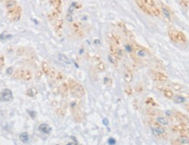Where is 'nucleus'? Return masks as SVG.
I'll use <instances>...</instances> for the list:
<instances>
[{"label": "nucleus", "mask_w": 189, "mask_h": 145, "mask_svg": "<svg viewBox=\"0 0 189 145\" xmlns=\"http://www.w3.org/2000/svg\"><path fill=\"white\" fill-rule=\"evenodd\" d=\"M131 46L133 48V52L135 56V62L137 63H141L144 65L151 64L156 68H161L162 67V63L160 61V60L156 58L153 53L147 49L146 47L143 46L142 45L137 43L135 40H132Z\"/></svg>", "instance_id": "nucleus-1"}, {"label": "nucleus", "mask_w": 189, "mask_h": 145, "mask_svg": "<svg viewBox=\"0 0 189 145\" xmlns=\"http://www.w3.org/2000/svg\"><path fill=\"white\" fill-rule=\"evenodd\" d=\"M167 34H168V38L170 39L172 42L180 45V46L188 45V39L182 31L178 30V29L171 28L168 30Z\"/></svg>", "instance_id": "nucleus-2"}, {"label": "nucleus", "mask_w": 189, "mask_h": 145, "mask_svg": "<svg viewBox=\"0 0 189 145\" xmlns=\"http://www.w3.org/2000/svg\"><path fill=\"white\" fill-rule=\"evenodd\" d=\"M150 126L151 132L155 137L160 140H166L168 138V131L165 126H162L161 124L158 123L155 120L150 118Z\"/></svg>", "instance_id": "nucleus-3"}, {"label": "nucleus", "mask_w": 189, "mask_h": 145, "mask_svg": "<svg viewBox=\"0 0 189 145\" xmlns=\"http://www.w3.org/2000/svg\"><path fill=\"white\" fill-rule=\"evenodd\" d=\"M68 84L69 90L73 95H75V97H79V98L85 95V89L81 84H80L79 82L75 81L73 79H69L68 81Z\"/></svg>", "instance_id": "nucleus-4"}, {"label": "nucleus", "mask_w": 189, "mask_h": 145, "mask_svg": "<svg viewBox=\"0 0 189 145\" xmlns=\"http://www.w3.org/2000/svg\"><path fill=\"white\" fill-rule=\"evenodd\" d=\"M150 76L154 81L158 83H166L169 80V77L165 72L156 69H152L150 71Z\"/></svg>", "instance_id": "nucleus-5"}, {"label": "nucleus", "mask_w": 189, "mask_h": 145, "mask_svg": "<svg viewBox=\"0 0 189 145\" xmlns=\"http://www.w3.org/2000/svg\"><path fill=\"white\" fill-rule=\"evenodd\" d=\"M160 9L161 12V16H163V18L168 21V22H172L174 19V14L172 11V9L167 6L166 5H165L164 3L160 2Z\"/></svg>", "instance_id": "nucleus-6"}, {"label": "nucleus", "mask_w": 189, "mask_h": 145, "mask_svg": "<svg viewBox=\"0 0 189 145\" xmlns=\"http://www.w3.org/2000/svg\"><path fill=\"white\" fill-rule=\"evenodd\" d=\"M156 88L158 90H160L163 94V95L166 98H167L169 100H173V98L174 96V92L169 88L168 85H166L165 83H158L156 85Z\"/></svg>", "instance_id": "nucleus-7"}, {"label": "nucleus", "mask_w": 189, "mask_h": 145, "mask_svg": "<svg viewBox=\"0 0 189 145\" xmlns=\"http://www.w3.org/2000/svg\"><path fill=\"white\" fill-rule=\"evenodd\" d=\"M173 122H177L178 123L189 126V117L182 112L178 110L173 111Z\"/></svg>", "instance_id": "nucleus-8"}, {"label": "nucleus", "mask_w": 189, "mask_h": 145, "mask_svg": "<svg viewBox=\"0 0 189 145\" xmlns=\"http://www.w3.org/2000/svg\"><path fill=\"white\" fill-rule=\"evenodd\" d=\"M171 145H189L188 135H177L171 140Z\"/></svg>", "instance_id": "nucleus-9"}, {"label": "nucleus", "mask_w": 189, "mask_h": 145, "mask_svg": "<svg viewBox=\"0 0 189 145\" xmlns=\"http://www.w3.org/2000/svg\"><path fill=\"white\" fill-rule=\"evenodd\" d=\"M71 30L74 33V34L77 37H83L84 36V32L82 29V25L79 22H73L71 24Z\"/></svg>", "instance_id": "nucleus-10"}, {"label": "nucleus", "mask_w": 189, "mask_h": 145, "mask_svg": "<svg viewBox=\"0 0 189 145\" xmlns=\"http://www.w3.org/2000/svg\"><path fill=\"white\" fill-rule=\"evenodd\" d=\"M7 15H8V18L12 21L18 20L21 16V8L19 6H17L16 8L11 11H7Z\"/></svg>", "instance_id": "nucleus-11"}, {"label": "nucleus", "mask_w": 189, "mask_h": 145, "mask_svg": "<svg viewBox=\"0 0 189 145\" xmlns=\"http://www.w3.org/2000/svg\"><path fill=\"white\" fill-rule=\"evenodd\" d=\"M12 92L10 89H4L0 92V101H9L12 99Z\"/></svg>", "instance_id": "nucleus-12"}, {"label": "nucleus", "mask_w": 189, "mask_h": 145, "mask_svg": "<svg viewBox=\"0 0 189 145\" xmlns=\"http://www.w3.org/2000/svg\"><path fill=\"white\" fill-rule=\"evenodd\" d=\"M71 109H72V112H73V114H74V117L76 121L78 122H81V119H82V115H81V112L79 108V107L76 105V103H73L72 106H71Z\"/></svg>", "instance_id": "nucleus-13"}, {"label": "nucleus", "mask_w": 189, "mask_h": 145, "mask_svg": "<svg viewBox=\"0 0 189 145\" xmlns=\"http://www.w3.org/2000/svg\"><path fill=\"white\" fill-rule=\"evenodd\" d=\"M123 78L127 83H130L133 79V72L129 67H125L123 69Z\"/></svg>", "instance_id": "nucleus-14"}, {"label": "nucleus", "mask_w": 189, "mask_h": 145, "mask_svg": "<svg viewBox=\"0 0 189 145\" xmlns=\"http://www.w3.org/2000/svg\"><path fill=\"white\" fill-rule=\"evenodd\" d=\"M173 101L175 103H178V104H184L186 101V98L181 94H174Z\"/></svg>", "instance_id": "nucleus-15"}, {"label": "nucleus", "mask_w": 189, "mask_h": 145, "mask_svg": "<svg viewBox=\"0 0 189 145\" xmlns=\"http://www.w3.org/2000/svg\"><path fill=\"white\" fill-rule=\"evenodd\" d=\"M51 69H52V68L50 67V66L48 65V63L43 62V63L41 64V71H42V73H43L44 74L49 76L50 72H51Z\"/></svg>", "instance_id": "nucleus-16"}, {"label": "nucleus", "mask_w": 189, "mask_h": 145, "mask_svg": "<svg viewBox=\"0 0 189 145\" xmlns=\"http://www.w3.org/2000/svg\"><path fill=\"white\" fill-rule=\"evenodd\" d=\"M24 74H25V69H24V68H19V69H18V70L12 74V76H13L15 79H17V80H20V79H23Z\"/></svg>", "instance_id": "nucleus-17"}, {"label": "nucleus", "mask_w": 189, "mask_h": 145, "mask_svg": "<svg viewBox=\"0 0 189 145\" xmlns=\"http://www.w3.org/2000/svg\"><path fill=\"white\" fill-rule=\"evenodd\" d=\"M39 129H40V130L42 133H44V134H50L51 131H52V129L50 128V126H48L47 124H45V123L40 124V127H39Z\"/></svg>", "instance_id": "nucleus-18"}, {"label": "nucleus", "mask_w": 189, "mask_h": 145, "mask_svg": "<svg viewBox=\"0 0 189 145\" xmlns=\"http://www.w3.org/2000/svg\"><path fill=\"white\" fill-rule=\"evenodd\" d=\"M145 103L148 107H151V108H158L159 105L155 101V100L151 97H148L145 99Z\"/></svg>", "instance_id": "nucleus-19"}, {"label": "nucleus", "mask_w": 189, "mask_h": 145, "mask_svg": "<svg viewBox=\"0 0 189 145\" xmlns=\"http://www.w3.org/2000/svg\"><path fill=\"white\" fill-rule=\"evenodd\" d=\"M53 7H54V11L60 13L61 12V8H62V4H61V0H53Z\"/></svg>", "instance_id": "nucleus-20"}, {"label": "nucleus", "mask_w": 189, "mask_h": 145, "mask_svg": "<svg viewBox=\"0 0 189 145\" xmlns=\"http://www.w3.org/2000/svg\"><path fill=\"white\" fill-rule=\"evenodd\" d=\"M62 27H63V20L60 18H57L54 22V28H55L56 32L61 31Z\"/></svg>", "instance_id": "nucleus-21"}, {"label": "nucleus", "mask_w": 189, "mask_h": 145, "mask_svg": "<svg viewBox=\"0 0 189 145\" xmlns=\"http://www.w3.org/2000/svg\"><path fill=\"white\" fill-rule=\"evenodd\" d=\"M26 95L29 96V97H34L37 95L38 94V90L36 88H30L27 91H26Z\"/></svg>", "instance_id": "nucleus-22"}, {"label": "nucleus", "mask_w": 189, "mask_h": 145, "mask_svg": "<svg viewBox=\"0 0 189 145\" xmlns=\"http://www.w3.org/2000/svg\"><path fill=\"white\" fill-rule=\"evenodd\" d=\"M68 89H69L68 84L66 83V82H63V83L60 85V90L61 94H63V95H66V94L68 92Z\"/></svg>", "instance_id": "nucleus-23"}, {"label": "nucleus", "mask_w": 189, "mask_h": 145, "mask_svg": "<svg viewBox=\"0 0 189 145\" xmlns=\"http://www.w3.org/2000/svg\"><path fill=\"white\" fill-rule=\"evenodd\" d=\"M32 79H33V73H32V71L29 70V69H25V74H24L23 80H31Z\"/></svg>", "instance_id": "nucleus-24"}, {"label": "nucleus", "mask_w": 189, "mask_h": 145, "mask_svg": "<svg viewBox=\"0 0 189 145\" xmlns=\"http://www.w3.org/2000/svg\"><path fill=\"white\" fill-rule=\"evenodd\" d=\"M109 61H110V62L114 66V67H117V65H118V59L115 56V55H113V54H110V56H109Z\"/></svg>", "instance_id": "nucleus-25"}, {"label": "nucleus", "mask_w": 189, "mask_h": 145, "mask_svg": "<svg viewBox=\"0 0 189 145\" xmlns=\"http://www.w3.org/2000/svg\"><path fill=\"white\" fill-rule=\"evenodd\" d=\"M96 67H97V69L99 71V72H103L105 69H106V67H105V64L100 60L99 61L96 62Z\"/></svg>", "instance_id": "nucleus-26"}, {"label": "nucleus", "mask_w": 189, "mask_h": 145, "mask_svg": "<svg viewBox=\"0 0 189 145\" xmlns=\"http://www.w3.org/2000/svg\"><path fill=\"white\" fill-rule=\"evenodd\" d=\"M19 139H20V141L23 142L24 143H26V142H28V141H29V135H28L27 133L23 132V133H21V134L19 135Z\"/></svg>", "instance_id": "nucleus-27"}, {"label": "nucleus", "mask_w": 189, "mask_h": 145, "mask_svg": "<svg viewBox=\"0 0 189 145\" xmlns=\"http://www.w3.org/2000/svg\"><path fill=\"white\" fill-rule=\"evenodd\" d=\"M125 93L126 94H128L129 95H132V93H133V89L131 88V86H126V88H125Z\"/></svg>", "instance_id": "nucleus-28"}, {"label": "nucleus", "mask_w": 189, "mask_h": 145, "mask_svg": "<svg viewBox=\"0 0 189 145\" xmlns=\"http://www.w3.org/2000/svg\"><path fill=\"white\" fill-rule=\"evenodd\" d=\"M135 90H136L138 93H141V92L144 90V86H143L141 84H137V86H135Z\"/></svg>", "instance_id": "nucleus-29"}, {"label": "nucleus", "mask_w": 189, "mask_h": 145, "mask_svg": "<svg viewBox=\"0 0 189 145\" xmlns=\"http://www.w3.org/2000/svg\"><path fill=\"white\" fill-rule=\"evenodd\" d=\"M25 52V49H24V48H22V47H21V48H19V49H18V51H17V54H18V55H20V56H21V55H23Z\"/></svg>", "instance_id": "nucleus-30"}, {"label": "nucleus", "mask_w": 189, "mask_h": 145, "mask_svg": "<svg viewBox=\"0 0 189 145\" xmlns=\"http://www.w3.org/2000/svg\"><path fill=\"white\" fill-rule=\"evenodd\" d=\"M5 65V59L4 57H0V68H2Z\"/></svg>", "instance_id": "nucleus-31"}, {"label": "nucleus", "mask_w": 189, "mask_h": 145, "mask_svg": "<svg viewBox=\"0 0 189 145\" xmlns=\"http://www.w3.org/2000/svg\"><path fill=\"white\" fill-rule=\"evenodd\" d=\"M28 113L30 114V116L32 118H35L36 117V112H34V111H28Z\"/></svg>", "instance_id": "nucleus-32"}, {"label": "nucleus", "mask_w": 189, "mask_h": 145, "mask_svg": "<svg viewBox=\"0 0 189 145\" xmlns=\"http://www.w3.org/2000/svg\"><path fill=\"white\" fill-rule=\"evenodd\" d=\"M184 107H185V109L189 112V102H186H186L184 103Z\"/></svg>", "instance_id": "nucleus-33"}, {"label": "nucleus", "mask_w": 189, "mask_h": 145, "mask_svg": "<svg viewBox=\"0 0 189 145\" xmlns=\"http://www.w3.org/2000/svg\"><path fill=\"white\" fill-rule=\"evenodd\" d=\"M12 72H13L12 67H9V68L7 69V74H12Z\"/></svg>", "instance_id": "nucleus-34"}, {"label": "nucleus", "mask_w": 189, "mask_h": 145, "mask_svg": "<svg viewBox=\"0 0 189 145\" xmlns=\"http://www.w3.org/2000/svg\"><path fill=\"white\" fill-rule=\"evenodd\" d=\"M116 142V141H115V139H113V138H110V140H109V143L110 144H114Z\"/></svg>", "instance_id": "nucleus-35"}, {"label": "nucleus", "mask_w": 189, "mask_h": 145, "mask_svg": "<svg viewBox=\"0 0 189 145\" xmlns=\"http://www.w3.org/2000/svg\"><path fill=\"white\" fill-rule=\"evenodd\" d=\"M66 145H77V144H76V142H68Z\"/></svg>", "instance_id": "nucleus-36"}, {"label": "nucleus", "mask_w": 189, "mask_h": 145, "mask_svg": "<svg viewBox=\"0 0 189 145\" xmlns=\"http://www.w3.org/2000/svg\"><path fill=\"white\" fill-rule=\"evenodd\" d=\"M103 122H104V124H105V125H107V124H108V121H107V119H104V121H103Z\"/></svg>", "instance_id": "nucleus-37"}, {"label": "nucleus", "mask_w": 189, "mask_h": 145, "mask_svg": "<svg viewBox=\"0 0 189 145\" xmlns=\"http://www.w3.org/2000/svg\"><path fill=\"white\" fill-rule=\"evenodd\" d=\"M56 145H59V144H56Z\"/></svg>", "instance_id": "nucleus-38"}]
</instances>
